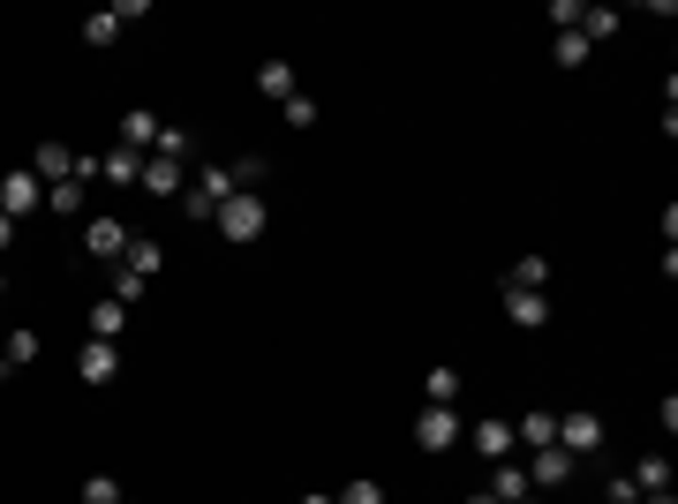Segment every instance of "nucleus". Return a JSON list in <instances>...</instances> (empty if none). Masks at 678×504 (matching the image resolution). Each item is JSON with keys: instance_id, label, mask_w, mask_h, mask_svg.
Instances as JSON below:
<instances>
[{"instance_id": "1", "label": "nucleus", "mask_w": 678, "mask_h": 504, "mask_svg": "<svg viewBox=\"0 0 678 504\" xmlns=\"http://www.w3.org/2000/svg\"><path fill=\"white\" fill-rule=\"evenodd\" d=\"M211 226H219V234H226L234 249H249V242H265L271 211H265V203H257V196H249V189H234V196H226V203H219V219H211Z\"/></svg>"}, {"instance_id": "2", "label": "nucleus", "mask_w": 678, "mask_h": 504, "mask_svg": "<svg viewBox=\"0 0 678 504\" xmlns=\"http://www.w3.org/2000/svg\"><path fill=\"white\" fill-rule=\"evenodd\" d=\"M0 211H8V219H23V211H46V181H38L31 166L0 174Z\"/></svg>"}, {"instance_id": "3", "label": "nucleus", "mask_w": 678, "mask_h": 504, "mask_svg": "<svg viewBox=\"0 0 678 504\" xmlns=\"http://www.w3.org/2000/svg\"><path fill=\"white\" fill-rule=\"evenodd\" d=\"M414 444H422V452H453V444H460V414H453V407H422V414H414Z\"/></svg>"}, {"instance_id": "4", "label": "nucleus", "mask_w": 678, "mask_h": 504, "mask_svg": "<svg viewBox=\"0 0 678 504\" xmlns=\"http://www.w3.org/2000/svg\"><path fill=\"white\" fill-rule=\"evenodd\" d=\"M558 452H565V459L604 452V422H596V414H558Z\"/></svg>"}, {"instance_id": "5", "label": "nucleus", "mask_w": 678, "mask_h": 504, "mask_svg": "<svg viewBox=\"0 0 678 504\" xmlns=\"http://www.w3.org/2000/svg\"><path fill=\"white\" fill-rule=\"evenodd\" d=\"M573 467H581V459H565V452H558V444H542L536 459H528V490H565V482H573Z\"/></svg>"}, {"instance_id": "6", "label": "nucleus", "mask_w": 678, "mask_h": 504, "mask_svg": "<svg viewBox=\"0 0 678 504\" xmlns=\"http://www.w3.org/2000/svg\"><path fill=\"white\" fill-rule=\"evenodd\" d=\"M75 377H83V384H114V377H121V354H114L106 339H83V354H75Z\"/></svg>"}, {"instance_id": "7", "label": "nucleus", "mask_w": 678, "mask_h": 504, "mask_svg": "<svg viewBox=\"0 0 678 504\" xmlns=\"http://www.w3.org/2000/svg\"><path fill=\"white\" fill-rule=\"evenodd\" d=\"M129 226H121V219H91V226H83V249L91 256H106V263H114V256H129Z\"/></svg>"}, {"instance_id": "8", "label": "nucleus", "mask_w": 678, "mask_h": 504, "mask_svg": "<svg viewBox=\"0 0 678 504\" xmlns=\"http://www.w3.org/2000/svg\"><path fill=\"white\" fill-rule=\"evenodd\" d=\"M31 174H38L46 189H54V181H75V151H68V143H38V151H31Z\"/></svg>"}, {"instance_id": "9", "label": "nucleus", "mask_w": 678, "mask_h": 504, "mask_svg": "<svg viewBox=\"0 0 678 504\" xmlns=\"http://www.w3.org/2000/svg\"><path fill=\"white\" fill-rule=\"evenodd\" d=\"M505 316H513L521 331H542V324H550V294H521V286H505Z\"/></svg>"}, {"instance_id": "10", "label": "nucleus", "mask_w": 678, "mask_h": 504, "mask_svg": "<svg viewBox=\"0 0 678 504\" xmlns=\"http://www.w3.org/2000/svg\"><path fill=\"white\" fill-rule=\"evenodd\" d=\"M98 174H106L114 189H136V181H143V151H129V143H121V151H106V159H98Z\"/></svg>"}, {"instance_id": "11", "label": "nucleus", "mask_w": 678, "mask_h": 504, "mask_svg": "<svg viewBox=\"0 0 678 504\" xmlns=\"http://www.w3.org/2000/svg\"><path fill=\"white\" fill-rule=\"evenodd\" d=\"M475 452H482V459H513V422H475Z\"/></svg>"}, {"instance_id": "12", "label": "nucleus", "mask_w": 678, "mask_h": 504, "mask_svg": "<svg viewBox=\"0 0 678 504\" xmlns=\"http://www.w3.org/2000/svg\"><path fill=\"white\" fill-rule=\"evenodd\" d=\"M159 114H143V106H136V114H121V143H129V151H151V143H159Z\"/></svg>"}, {"instance_id": "13", "label": "nucleus", "mask_w": 678, "mask_h": 504, "mask_svg": "<svg viewBox=\"0 0 678 504\" xmlns=\"http://www.w3.org/2000/svg\"><path fill=\"white\" fill-rule=\"evenodd\" d=\"M513 444H536V452H542V444H558V414H542V407H536V414H521V422H513Z\"/></svg>"}, {"instance_id": "14", "label": "nucleus", "mask_w": 678, "mask_h": 504, "mask_svg": "<svg viewBox=\"0 0 678 504\" xmlns=\"http://www.w3.org/2000/svg\"><path fill=\"white\" fill-rule=\"evenodd\" d=\"M505 286H521V294H542V286H550V263H542V256H513Z\"/></svg>"}, {"instance_id": "15", "label": "nucleus", "mask_w": 678, "mask_h": 504, "mask_svg": "<svg viewBox=\"0 0 678 504\" xmlns=\"http://www.w3.org/2000/svg\"><path fill=\"white\" fill-rule=\"evenodd\" d=\"M257 91H265V98H279V106H287V98H294L302 83H294V68H287V61H265V68H257Z\"/></svg>"}, {"instance_id": "16", "label": "nucleus", "mask_w": 678, "mask_h": 504, "mask_svg": "<svg viewBox=\"0 0 678 504\" xmlns=\"http://www.w3.org/2000/svg\"><path fill=\"white\" fill-rule=\"evenodd\" d=\"M197 196L211 203V211H219V203L234 196V166H197Z\"/></svg>"}, {"instance_id": "17", "label": "nucleus", "mask_w": 678, "mask_h": 504, "mask_svg": "<svg viewBox=\"0 0 678 504\" xmlns=\"http://www.w3.org/2000/svg\"><path fill=\"white\" fill-rule=\"evenodd\" d=\"M143 189L151 196H182V166H174V159H143Z\"/></svg>"}, {"instance_id": "18", "label": "nucleus", "mask_w": 678, "mask_h": 504, "mask_svg": "<svg viewBox=\"0 0 678 504\" xmlns=\"http://www.w3.org/2000/svg\"><path fill=\"white\" fill-rule=\"evenodd\" d=\"M422 391H430V407H453V399H460V370H453V362H437V370L422 377Z\"/></svg>"}, {"instance_id": "19", "label": "nucleus", "mask_w": 678, "mask_h": 504, "mask_svg": "<svg viewBox=\"0 0 678 504\" xmlns=\"http://www.w3.org/2000/svg\"><path fill=\"white\" fill-rule=\"evenodd\" d=\"M189 151H197V143H189V128H159V143H151L143 159H174V166H189Z\"/></svg>"}, {"instance_id": "20", "label": "nucleus", "mask_w": 678, "mask_h": 504, "mask_svg": "<svg viewBox=\"0 0 678 504\" xmlns=\"http://www.w3.org/2000/svg\"><path fill=\"white\" fill-rule=\"evenodd\" d=\"M633 490H641V497H648V490H671V459H664V452H648V459L633 467Z\"/></svg>"}, {"instance_id": "21", "label": "nucleus", "mask_w": 678, "mask_h": 504, "mask_svg": "<svg viewBox=\"0 0 678 504\" xmlns=\"http://www.w3.org/2000/svg\"><path fill=\"white\" fill-rule=\"evenodd\" d=\"M121 263H129L136 279H159V271H166V249H159V242H129V256H121Z\"/></svg>"}, {"instance_id": "22", "label": "nucleus", "mask_w": 678, "mask_h": 504, "mask_svg": "<svg viewBox=\"0 0 678 504\" xmlns=\"http://www.w3.org/2000/svg\"><path fill=\"white\" fill-rule=\"evenodd\" d=\"M490 497H498V504L528 497V467H513V459H498V482H490Z\"/></svg>"}, {"instance_id": "23", "label": "nucleus", "mask_w": 678, "mask_h": 504, "mask_svg": "<svg viewBox=\"0 0 678 504\" xmlns=\"http://www.w3.org/2000/svg\"><path fill=\"white\" fill-rule=\"evenodd\" d=\"M143 294H151V279H136L129 263H114V294H106V302H121V309H136Z\"/></svg>"}, {"instance_id": "24", "label": "nucleus", "mask_w": 678, "mask_h": 504, "mask_svg": "<svg viewBox=\"0 0 678 504\" xmlns=\"http://www.w3.org/2000/svg\"><path fill=\"white\" fill-rule=\"evenodd\" d=\"M121 324H129L121 302H98V309H91V339H106V347H114V339H121Z\"/></svg>"}, {"instance_id": "25", "label": "nucleus", "mask_w": 678, "mask_h": 504, "mask_svg": "<svg viewBox=\"0 0 678 504\" xmlns=\"http://www.w3.org/2000/svg\"><path fill=\"white\" fill-rule=\"evenodd\" d=\"M114 38H121V15H114V8L83 15V46H114Z\"/></svg>"}, {"instance_id": "26", "label": "nucleus", "mask_w": 678, "mask_h": 504, "mask_svg": "<svg viewBox=\"0 0 678 504\" xmlns=\"http://www.w3.org/2000/svg\"><path fill=\"white\" fill-rule=\"evenodd\" d=\"M550 61H558V68H581V61H588V38H581V31H558V38H550Z\"/></svg>"}, {"instance_id": "27", "label": "nucleus", "mask_w": 678, "mask_h": 504, "mask_svg": "<svg viewBox=\"0 0 678 504\" xmlns=\"http://www.w3.org/2000/svg\"><path fill=\"white\" fill-rule=\"evenodd\" d=\"M581 38H618V8H581Z\"/></svg>"}, {"instance_id": "28", "label": "nucleus", "mask_w": 678, "mask_h": 504, "mask_svg": "<svg viewBox=\"0 0 678 504\" xmlns=\"http://www.w3.org/2000/svg\"><path fill=\"white\" fill-rule=\"evenodd\" d=\"M0 354H8V370H31V362H38V331H8Z\"/></svg>"}, {"instance_id": "29", "label": "nucleus", "mask_w": 678, "mask_h": 504, "mask_svg": "<svg viewBox=\"0 0 678 504\" xmlns=\"http://www.w3.org/2000/svg\"><path fill=\"white\" fill-rule=\"evenodd\" d=\"M46 211L75 219V211H83V181H54V189H46Z\"/></svg>"}, {"instance_id": "30", "label": "nucleus", "mask_w": 678, "mask_h": 504, "mask_svg": "<svg viewBox=\"0 0 678 504\" xmlns=\"http://www.w3.org/2000/svg\"><path fill=\"white\" fill-rule=\"evenodd\" d=\"M332 504H385V490H377L370 474H354V482H347V490H339Z\"/></svg>"}, {"instance_id": "31", "label": "nucleus", "mask_w": 678, "mask_h": 504, "mask_svg": "<svg viewBox=\"0 0 678 504\" xmlns=\"http://www.w3.org/2000/svg\"><path fill=\"white\" fill-rule=\"evenodd\" d=\"M279 114H287V128H317V98H302V91H294Z\"/></svg>"}, {"instance_id": "32", "label": "nucleus", "mask_w": 678, "mask_h": 504, "mask_svg": "<svg viewBox=\"0 0 678 504\" xmlns=\"http://www.w3.org/2000/svg\"><path fill=\"white\" fill-rule=\"evenodd\" d=\"M83 504H121V482H114V474H91V482H83Z\"/></svg>"}, {"instance_id": "33", "label": "nucleus", "mask_w": 678, "mask_h": 504, "mask_svg": "<svg viewBox=\"0 0 678 504\" xmlns=\"http://www.w3.org/2000/svg\"><path fill=\"white\" fill-rule=\"evenodd\" d=\"M550 23L558 31H581V0H550Z\"/></svg>"}, {"instance_id": "34", "label": "nucleus", "mask_w": 678, "mask_h": 504, "mask_svg": "<svg viewBox=\"0 0 678 504\" xmlns=\"http://www.w3.org/2000/svg\"><path fill=\"white\" fill-rule=\"evenodd\" d=\"M604 504H641V490H633V474H618V482H604Z\"/></svg>"}, {"instance_id": "35", "label": "nucleus", "mask_w": 678, "mask_h": 504, "mask_svg": "<svg viewBox=\"0 0 678 504\" xmlns=\"http://www.w3.org/2000/svg\"><path fill=\"white\" fill-rule=\"evenodd\" d=\"M0 249H15V219L8 211H0Z\"/></svg>"}, {"instance_id": "36", "label": "nucleus", "mask_w": 678, "mask_h": 504, "mask_svg": "<svg viewBox=\"0 0 678 504\" xmlns=\"http://www.w3.org/2000/svg\"><path fill=\"white\" fill-rule=\"evenodd\" d=\"M641 504H678V497H671V490H648V497H641Z\"/></svg>"}, {"instance_id": "37", "label": "nucleus", "mask_w": 678, "mask_h": 504, "mask_svg": "<svg viewBox=\"0 0 678 504\" xmlns=\"http://www.w3.org/2000/svg\"><path fill=\"white\" fill-rule=\"evenodd\" d=\"M302 504H332V497H317V490H302Z\"/></svg>"}, {"instance_id": "38", "label": "nucleus", "mask_w": 678, "mask_h": 504, "mask_svg": "<svg viewBox=\"0 0 678 504\" xmlns=\"http://www.w3.org/2000/svg\"><path fill=\"white\" fill-rule=\"evenodd\" d=\"M468 504H498V497H490V490H475V497H468Z\"/></svg>"}, {"instance_id": "39", "label": "nucleus", "mask_w": 678, "mask_h": 504, "mask_svg": "<svg viewBox=\"0 0 678 504\" xmlns=\"http://www.w3.org/2000/svg\"><path fill=\"white\" fill-rule=\"evenodd\" d=\"M513 504H542V497H536V490H528V497H513Z\"/></svg>"}, {"instance_id": "40", "label": "nucleus", "mask_w": 678, "mask_h": 504, "mask_svg": "<svg viewBox=\"0 0 678 504\" xmlns=\"http://www.w3.org/2000/svg\"><path fill=\"white\" fill-rule=\"evenodd\" d=\"M0 384H8V354H0Z\"/></svg>"}, {"instance_id": "41", "label": "nucleus", "mask_w": 678, "mask_h": 504, "mask_svg": "<svg viewBox=\"0 0 678 504\" xmlns=\"http://www.w3.org/2000/svg\"><path fill=\"white\" fill-rule=\"evenodd\" d=\"M121 504H129V497H121Z\"/></svg>"}]
</instances>
